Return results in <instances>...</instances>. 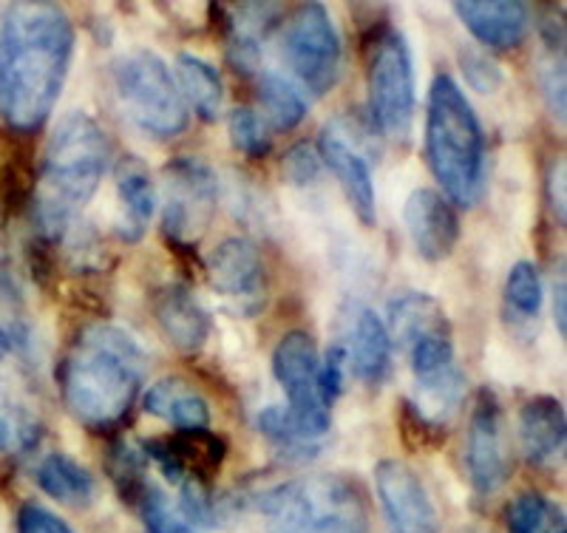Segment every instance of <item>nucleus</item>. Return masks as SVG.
Masks as SVG:
<instances>
[{"label": "nucleus", "instance_id": "10", "mask_svg": "<svg viewBox=\"0 0 567 533\" xmlns=\"http://www.w3.org/2000/svg\"><path fill=\"white\" fill-rule=\"evenodd\" d=\"M318 369H321V358L310 335L298 329L284 335L272 352V375L290 400L287 414L296 423L298 434L310 445H316L332 426L329 409L318 392Z\"/></svg>", "mask_w": 567, "mask_h": 533}, {"label": "nucleus", "instance_id": "39", "mask_svg": "<svg viewBox=\"0 0 567 533\" xmlns=\"http://www.w3.org/2000/svg\"><path fill=\"white\" fill-rule=\"evenodd\" d=\"M565 281H559L556 287V296H554V321L559 335H567V307H565Z\"/></svg>", "mask_w": 567, "mask_h": 533}, {"label": "nucleus", "instance_id": "19", "mask_svg": "<svg viewBox=\"0 0 567 533\" xmlns=\"http://www.w3.org/2000/svg\"><path fill=\"white\" fill-rule=\"evenodd\" d=\"M156 185L140 156H123L116 162V236L123 242H140L156 213Z\"/></svg>", "mask_w": 567, "mask_h": 533}, {"label": "nucleus", "instance_id": "23", "mask_svg": "<svg viewBox=\"0 0 567 533\" xmlns=\"http://www.w3.org/2000/svg\"><path fill=\"white\" fill-rule=\"evenodd\" d=\"M389 335L398 338L403 347L425 335L452 332L449 315H445L443 304L429 293H400L398 298L389 301Z\"/></svg>", "mask_w": 567, "mask_h": 533}, {"label": "nucleus", "instance_id": "12", "mask_svg": "<svg viewBox=\"0 0 567 533\" xmlns=\"http://www.w3.org/2000/svg\"><path fill=\"white\" fill-rule=\"evenodd\" d=\"M374 489L389 533H443L437 508L412 465L403 460H381L374 465Z\"/></svg>", "mask_w": 567, "mask_h": 533}, {"label": "nucleus", "instance_id": "36", "mask_svg": "<svg viewBox=\"0 0 567 533\" xmlns=\"http://www.w3.org/2000/svg\"><path fill=\"white\" fill-rule=\"evenodd\" d=\"M18 533H74L65 520L43 505L27 502L18 514Z\"/></svg>", "mask_w": 567, "mask_h": 533}, {"label": "nucleus", "instance_id": "26", "mask_svg": "<svg viewBox=\"0 0 567 533\" xmlns=\"http://www.w3.org/2000/svg\"><path fill=\"white\" fill-rule=\"evenodd\" d=\"M258 100H261L267 123L276 131H292L307 116V103H303L301 91L276 71H265L258 78Z\"/></svg>", "mask_w": 567, "mask_h": 533}, {"label": "nucleus", "instance_id": "16", "mask_svg": "<svg viewBox=\"0 0 567 533\" xmlns=\"http://www.w3.org/2000/svg\"><path fill=\"white\" fill-rule=\"evenodd\" d=\"M403 219H406L414 250L425 262H445L457 247L460 216L443 193L432 191V187L414 191L403 207Z\"/></svg>", "mask_w": 567, "mask_h": 533}, {"label": "nucleus", "instance_id": "14", "mask_svg": "<svg viewBox=\"0 0 567 533\" xmlns=\"http://www.w3.org/2000/svg\"><path fill=\"white\" fill-rule=\"evenodd\" d=\"M145 457H151L165 476L179 485L199 482L207 485L210 476L219 474L227 457V445L210 429L202 431H174L168 438H151L142 443Z\"/></svg>", "mask_w": 567, "mask_h": 533}, {"label": "nucleus", "instance_id": "18", "mask_svg": "<svg viewBox=\"0 0 567 533\" xmlns=\"http://www.w3.org/2000/svg\"><path fill=\"white\" fill-rule=\"evenodd\" d=\"M321 160L336 174L338 185H341L343 196L352 205L354 216L361 219V225L372 227L378 222V202H374V182L372 171H369V162L336 129H323Z\"/></svg>", "mask_w": 567, "mask_h": 533}, {"label": "nucleus", "instance_id": "40", "mask_svg": "<svg viewBox=\"0 0 567 533\" xmlns=\"http://www.w3.org/2000/svg\"><path fill=\"white\" fill-rule=\"evenodd\" d=\"M9 349H12V332H9V329L0 327V360L7 358Z\"/></svg>", "mask_w": 567, "mask_h": 533}, {"label": "nucleus", "instance_id": "24", "mask_svg": "<svg viewBox=\"0 0 567 533\" xmlns=\"http://www.w3.org/2000/svg\"><path fill=\"white\" fill-rule=\"evenodd\" d=\"M34 480L52 500L69 508H89L97 500V482H94L91 471L63 451L43 457L38 471H34Z\"/></svg>", "mask_w": 567, "mask_h": 533}, {"label": "nucleus", "instance_id": "20", "mask_svg": "<svg viewBox=\"0 0 567 533\" xmlns=\"http://www.w3.org/2000/svg\"><path fill=\"white\" fill-rule=\"evenodd\" d=\"M454 12L480 43L491 49H514L528 38L530 9L516 0H488V3H454Z\"/></svg>", "mask_w": 567, "mask_h": 533}, {"label": "nucleus", "instance_id": "15", "mask_svg": "<svg viewBox=\"0 0 567 533\" xmlns=\"http://www.w3.org/2000/svg\"><path fill=\"white\" fill-rule=\"evenodd\" d=\"M341 344L347 367L363 383H381L392 369V335L386 324L363 304H352L341 312Z\"/></svg>", "mask_w": 567, "mask_h": 533}, {"label": "nucleus", "instance_id": "37", "mask_svg": "<svg viewBox=\"0 0 567 533\" xmlns=\"http://www.w3.org/2000/svg\"><path fill=\"white\" fill-rule=\"evenodd\" d=\"M542 94L548 100L550 114L559 116V123H565V65H561V60L550 58L542 69Z\"/></svg>", "mask_w": 567, "mask_h": 533}, {"label": "nucleus", "instance_id": "2", "mask_svg": "<svg viewBox=\"0 0 567 533\" xmlns=\"http://www.w3.org/2000/svg\"><path fill=\"white\" fill-rule=\"evenodd\" d=\"M148 375V355L114 324L80 329L60 363V394L69 414L89 429L120 423Z\"/></svg>", "mask_w": 567, "mask_h": 533}, {"label": "nucleus", "instance_id": "7", "mask_svg": "<svg viewBox=\"0 0 567 533\" xmlns=\"http://www.w3.org/2000/svg\"><path fill=\"white\" fill-rule=\"evenodd\" d=\"M369 111L383 136L406 142L414 125V63L412 49L398 29H383L372 45L369 58Z\"/></svg>", "mask_w": 567, "mask_h": 533}, {"label": "nucleus", "instance_id": "4", "mask_svg": "<svg viewBox=\"0 0 567 533\" xmlns=\"http://www.w3.org/2000/svg\"><path fill=\"white\" fill-rule=\"evenodd\" d=\"M425 160L445 199L477 205L485 191V134L468 96L449 74H437L425 109Z\"/></svg>", "mask_w": 567, "mask_h": 533}, {"label": "nucleus", "instance_id": "25", "mask_svg": "<svg viewBox=\"0 0 567 533\" xmlns=\"http://www.w3.org/2000/svg\"><path fill=\"white\" fill-rule=\"evenodd\" d=\"M176 78H179L176 85H179L185 105H190L205 123H216L221 105H225V85H221L219 71L196 54H179L176 58Z\"/></svg>", "mask_w": 567, "mask_h": 533}, {"label": "nucleus", "instance_id": "31", "mask_svg": "<svg viewBox=\"0 0 567 533\" xmlns=\"http://www.w3.org/2000/svg\"><path fill=\"white\" fill-rule=\"evenodd\" d=\"M227 131H230L233 148L250 160H261L270 154L272 136L267 134L265 120L250 109H233L227 116Z\"/></svg>", "mask_w": 567, "mask_h": 533}, {"label": "nucleus", "instance_id": "27", "mask_svg": "<svg viewBox=\"0 0 567 533\" xmlns=\"http://www.w3.org/2000/svg\"><path fill=\"white\" fill-rule=\"evenodd\" d=\"M511 533H567L565 514L556 502L542 494L516 496L508 508Z\"/></svg>", "mask_w": 567, "mask_h": 533}, {"label": "nucleus", "instance_id": "17", "mask_svg": "<svg viewBox=\"0 0 567 533\" xmlns=\"http://www.w3.org/2000/svg\"><path fill=\"white\" fill-rule=\"evenodd\" d=\"M154 321L165 341L185 355L199 352L213 332V321L207 309L196 301V296L185 284H168L154 296Z\"/></svg>", "mask_w": 567, "mask_h": 533}, {"label": "nucleus", "instance_id": "28", "mask_svg": "<svg viewBox=\"0 0 567 533\" xmlns=\"http://www.w3.org/2000/svg\"><path fill=\"white\" fill-rule=\"evenodd\" d=\"M109 474L111 482L116 485L120 496L131 505L140 502V496L151 489L148 471H145V460H142L140 451H134L131 445L116 443L109 454Z\"/></svg>", "mask_w": 567, "mask_h": 533}, {"label": "nucleus", "instance_id": "6", "mask_svg": "<svg viewBox=\"0 0 567 533\" xmlns=\"http://www.w3.org/2000/svg\"><path fill=\"white\" fill-rule=\"evenodd\" d=\"M111 85L116 103L142 134L154 140H174L187 129V105L179 85L171 78V69L159 54L148 49L116 58L111 65Z\"/></svg>", "mask_w": 567, "mask_h": 533}, {"label": "nucleus", "instance_id": "35", "mask_svg": "<svg viewBox=\"0 0 567 533\" xmlns=\"http://www.w3.org/2000/svg\"><path fill=\"white\" fill-rule=\"evenodd\" d=\"M343 369H347V358H343V349L336 344L327 352V358L321 360V369H318V392H321V400L327 409H332V403L341 394Z\"/></svg>", "mask_w": 567, "mask_h": 533}, {"label": "nucleus", "instance_id": "30", "mask_svg": "<svg viewBox=\"0 0 567 533\" xmlns=\"http://www.w3.org/2000/svg\"><path fill=\"white\" fill-rule=\"evenodd\" d=\"M505 301L523 318H536L542 309V276L530 262H516L505 278Z\"/></svg>", "mask_w": 567, "mask_h": 533}, {"label": "nucleus", "instance_id": "3", "mask_svg": "<svg viewBox=\"0 0 567 533\" xmlns=\"http://www.w3.org/2000/svg\"><path fill=\"white\" fill-rule=\"evenodd\" d=\"M111 142L89 114L71 111L45 145L43 167L34 182L32 219L45 242H58L91 202L109 167Z\"/></svg>", "mask_w": 567, "mask_h": 533}, {"label": "nucleus", "instance_id": "13", "mask_svg": "<svg viewBox=\"0 0 567 533\" xmlns=\"http://www.w3.org/2000/svg\"><path fill=\"white\" fill-rule=\"evenodd\" d=\"M207 281L241 315H256L267 301V273L250 238H225L207 256Z\"/></svg>", "mask_w": 567, "mask_h": 533}, {"label": "nucleus", "instance_id": "11", "mask_svg": "<svg viewBox=\"0 0 567 533\" xmlns=\"http://www.w3.org/2000/svg\"><path fill=\"white\" fill-rule=\"evenodd\" d=\"M465 465H468L471 485L483 496L496 494L511 476L503 409H499V400L491 389H480L474 406H471Z\"/></svg>", "mask_w": 567, "mask_h": 533}, {"label": "nucleus", "instance_id": "9", "mask_svg": "<svg viewBox=\"0 0 567 533\" xmlns=\"http://www.w3.org/2000/svg\"><path fill=\"white\" fill-rule=\"evenodd\" d=\"M281 52L298 83L323 96L341 78V38L321 3H307L290 14L284 27Z\"/></svg>", "mask_w": 567, "mask_h": 533}, {"label": "nucleus", "instance_id": "38", "mask_svg": "<svg viewBox=\"0 0 567 533\" xmlns=\"http://www.w3.org/2000/svg\"><path fill=\"white\" fill-rule=\"evenodd\" d=\"M548 199L554 207L556 219L565 225V160H556L548 176Z\"/></svg>", "mask_w": 567, "mask_h": 533}, {"label": "nucleus", "instance_id": "1", "mask_svg": "<svg viewBox=\"0 0 567 533\" xmlns=\"http://www.w3.org/2000/svg\"><path fill=\"white\" fill-rule=\"evenodd\" d=\"M74 54V27L58 3H12L0 18V120L34 134L52 116Z\"/></svg>", "mask_w": 567, "mask_h": 533}, {"label": "nucleus", "instance_id": "32", "mask_svg": "<svg viewBox=\"0 0 567 533\" xmlns=\"http://www.w3.org/2000/svg\"><path fill=\"white\" fill-rule=\"evenodd\" d=\"M134 508L140 511L148 533H196L194 527L187 525V522L176 514L174 508H171V502L165 500V494H162L159 489H154V485L140 496V502H136Z\"/></svg>", "mask_w": 567, "mask_h": 533}, {"label": "nucleus", "instance_id": "41", "mask_svg": "<svg viewBox=\"0 0 567 533\" xmlns=\"http://www.w3.org/2000/svg\"><path fill=\"white\" fill-rule=\"evenodd\" d=\"M0 406H3V398H0Z\"/></svg>", "mask_w": 567, "mask_h": 533}, {"label": "nucleus", "instance_id": "5", "mask_svg": "<svg viewBox=\"0 0 567 533\" xmlns=\"http://www.w3.org/2000/svg\"><path fill=\"white\" fill-rule=\"evenodd\" d=\"M267 533H369V508L358 482L310 474L281 482L261 496Z\"/></svg>", "mask_w": 567, "mask_h": 533}, {"label": "nucleus", "instance_id": "33", "mask_svg": "<svg viewBox=\"0 0 567 533\" xmlns=\"http://www.w3.org/2000/svg\"><path fill=\"white\" fill-rule=\"evenodd\" d=\"M400 431H403V440L414 445V449H437L445 440V429L420 418L417 411L412 409V403H406L403 411H400Z\"/></svg>", "mask_w": 567, "mask_h": 533}, {"label": "nucleus", "instance_id": "29", "mask_svg": "<svg viewBox=\"0 0 567 533\" xmlns=\"http://www.w3.org/2000/svg\"><path fill=\"white\" fill-rule=\"evenodd\" d=\"M40 438H43V429H40L38 418L29 414L23 406L3 400V406H0V451L20 454V451L34 449Z\"/></svg>", "mask_w": 567, "mask_h": 533}, {"label": "nucleus", "instance_id": "34", "mask_svg": "<svg viewBox=\"0 0 567 533\" xmlns=\"http://www.w3.org/2000/svg\"><path fill=\"white\" fill-rule=\"evenodd\" d=\"M281 171L292 185H312L318 180V174H321V156L310 145H296V148H290L287 156H284Z\"/></svg>", "mask_w": 567, "mask_h": 533}, {"label": "nucleus", "instance_id": "8", "mask_svg": "<svg viewBox=\"0 0 567 533\" xmlns=\"http://www.w3.org/2000/svg\"><path fill=\"white\" fill-rule=\"evenodd\" d=\"M219 205V182L196 156H176L162 171V225L174 247H194Z\"/></svg>", "mask_w": 567, "mask_h": 533}, {"label": "nucleus", "instance_id": "22", "mask_svg": "<svg viewBox=\"0 0 567 533\" xmlns=\"http://www.w3.org/2000/svg\"><path fill=\"white\" fill-rule=\"evenodd\" d=\"M148 414L165 420L176 431L210 429V406L194 386L179 378H165L154 383L142 398Z\"/></svg>", "mask_w": 567, "mask_h": 533}, {"label": "nucleus", "instance_id": "21", "mask_svg": "<svg viewBox=\"0 0 567 533\" xmlns=\"http://www.w3.org/2000/svg\"><path fill=\"white\" fill-rule=\"evenodd\" d=\"M565 440L567 418L559 400L550 394H539L519 409V443L530 463H554L565 451Z\"/></svg>", "mask_w": 567, "mask_h": 533}]
</instances>
